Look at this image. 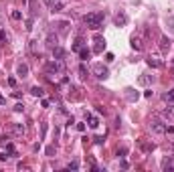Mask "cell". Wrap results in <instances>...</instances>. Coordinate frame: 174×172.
<instances>
[{
    "instance_id": "cell-1",
    "label": "cell",
    "mask_w": 174,
    "mask_h": 172,
    "mask_svg": "<svg viewBox=\"0 0 174 172\" xmlns=\"http://www.w3.org/2000/svg\"><path fill=\"white\" fill-rule=\"evenodd\" d=\"M103 18H105V14L103 12H87L83 16V22H85L87 28H91V31H99L103 27Z\"/></svg>"
},
{
    "instance_id": "cell-2",
    "label": "cell",
    "mask_w": 174,
    "mask_h": 172,
    "mask_svg": "<svg viewBox=\"0 0 174 172\" xmlns=\"http://www.w3.org/2000/svg\"><path fill=\"white\" fill-rule=\"evenodd\" d=\"M45 73H47L49 77H53V75H63V73H65V63L61 59L49 61L47 65H45Z\"/></svg>"
},
{
    "instance_id": "cell-3",
    "label": "cell",
    "mask_w": 174,
    "mask_h": 172,
    "mask_svg": "<svg viewBox=\"0 0 174 172\" xmlns=\"http://www.w3.org/2000/svg\"><path fill=\"white\" fill-rule=\"evenodd\" d=\"M91 73H93L97 79H107V77H109V69H107L103 63H95V65L91 67Z\"/></svg>"
},
{
    "instance_id": "cell-4",
    "label": "cell",
    "mask_w": 174,
    "mask_h": 172,
    "mask_svg": "<svg viewBox=\"0 0 174 172\" xmlns=\"http://www.w3.org/2000/svg\"><path fill=\"white\" fill-rule=\"evenodd\" d=\"M45 4H47L49 10H53V12L65 10V0H45Z\"/></svg>"
},
{
    "instance_id": "cell-5",
    "label": "cell",
    "mask_w": 174,
    "mask_h": 172,
    "mask_svg": "<svg viewBox=\"0 0 174 172\" xmlns=\"http://www.w3.org/2000/svg\"><path fill=\"white\" fill-rule=\"evenodd\" d=\"M93 43H95L93 53H103V49H105V39H103L101 34H95V37H93Z\"/></svg>"
},
{
    "instance_id": "cell-6",
    "label": "cell",
    "mask_w": 174,
    "mask_h": 172,
    "mask_svg": "<svg viewBox=\"0 0 174 172\" xmlns=\"http://www.w3.org/2000/svg\"><path fill=\"white\" fill-rule=\"evenodd\" d=\"M150 128H152L154 134H164L166 132V126H164L162 119H152V122H150Z\"/></svg>"
},
{
    "instance_id": "cell-7",
    "label": "cell",
    "mask_w": 174,
    "mask_h": 172,
    "mask_svg": "<svg viewBox=\"0 0 174 172\" xmlns=\"http://www.w3.org/2000/svg\"><path fill=\"white\" fill-rule=\"evenodd\" d=\"M53 57H55V59H61V61H63L65 57H67V51H65L63 47L57 45V47H53Z\"/></svg>"
},
{
    "instance_id": "cell-8",
    "label": "cell",
    "mask_w": 174,
    "mask_h": 172,
    "mask_svg": "<svg viewBox=\"0 0 174 172\" xmlns=\"http://www.w3.org/2000/svg\"><path fill=\"white\" fill-rule=\"evenodd\" d=\"M126 97H127V101H138L140 93L136 91L134 87H126Z\"/></svg>"
},
{
    "instance_id": "cell-9",
    "label": "cell",
    "mask_w": 174,
    "mask_h": 172,
    "mask_svg": "<svg viewBox=\"0 0 174 172\" xmlns=\"http://www.w3.org/2000/svg\"><path fill=\"white\" fill-rule=\"evenodd\" d=\"M162 170L164 172H174V164H172V156L162 160Z\"/></svg>"
},
{
    "instance_id": "cell-10",
    "label": "cell",
    "mask_w": 174,
    "mask_h": 172,
    "mask_svg": "<svg viewBox=\"0 0 174 172\" xmlns=\"http://www.w3.org/2000/svg\"><path fill=\"white\" fill-rule=\"evenodd\" d=\"M162 118L168 122H174V105H168L166 109H162Z\"/></svg>"
},
{
    "instance_id": "cell-11",
    "label": "cell",
    "mask_w": 174,
    "mask_h": 172,
    "mask_svg": "<svg viewBox=\"0 0 174 172\" xmlns=\"http://www.w3.org/2000/svg\"><path fill=\"white\" fill-rule=\"evenodd\" d=\"M146 63H148V67H152V69H160V67H162V61L156 59V57H152V55L146 59Z\"/></svg>"
},
{
    "instance_id": "cell-12",
    "label": "cell",
    "mask_w": 174,
    "mask_h": 172,
    "mask_svg": "<svg viewBox=\"0 0 174 172\" xmlns=\"http://www.w3.org/2000/svg\"><path fill=\"white\" fill-rule=\"evenodd\" d=\"M57 28H59L61 37H65V34L69 33V22H67V20H61V22H57Z\"/></svg>"
},
{
    "instance_id": "cell-13",
    "label": "cell",
    "mask_w": 174,
    "mask_h": 172,
    "mask_svg": "<svg viewBox=\"0 0 174 172\" xmlns=\"http://www.w3.org/2000/svg\"><path fill=\"white\" fill-rule=\"evenodd\" d=\"M114 22H115V24H118V27H124V24H126V22H127V16H126V14H124V12H118V14H115V16H114Z\"/></svg>"
},
{
    "instance_id": "cell-14",
    "label": "cell",
    "mask_w": 174,
    "mask_h": 172,
    "mask_svg": "<svg viewBox=\"0 0 174 172\" xmlns=\"http://www.w3.org/2000/svg\"><path fill=\"white\" fill-rule=\"evenodd\" d=\"M160 51L162 53H168V51H170V39H168V37H162L160 39Z\"/></svg>"
},
{
    "instance_id": "cell-15",
    "label": "cell",
    "mask_w": 174,
    "mask_h": 172,
    "mask_svg": "<svg viewBox=\"0 0 174 172\" xmlns=\"http://www.w3.org/2000/svg\"><path fill=\"white\" fill-rule=\"evenodd\" d=\"M85 119L89 122V128H93V130L99 126V119L95 118V115H91V113H85Z\"/></svg>"
},
{
    "instance_id": "cell-16",
    "label": "cell",
    "mask_w": 174,
    "mask_h": 172,
    "mask_svg": "<svg viewBox=\"0 0 174 172\" xmlns=\"http://www.w3.org/2000/svg\"><path fill=\"white\" fill-rule=\"evenodd\" d=\"M16 75H18V77H27L28 75V67L24 65V63H20V65L16 67Z\"/></svg>"
},
{
    "instance_id": "cell-17",
    "label": "cell",
    "mask_w": 174,
    "mask_h": 172,
    "mask_svg": "<svg viewBox=\"0 0 174 172\" xmlns=\"http://www.w3.org/2000/svg\"><path fill=\"white\" fill-rule=\"evenodd\" d=\"M12 134L14 136H24V126L22 124H12Z\"/></svg>"
},
{
    "instance_id": "cell-18",
    "label": "cell",
    "mask_w": 174,
    "mask_h": 172,
    "mask_svg": "<svg viewBox=\"0 0 174 172\" xmlns=\"http://www.w3.org/2000/svg\"><path fill=\"white\" fill-rule=\"evenodd\" d=\"M79 57H81V61H89V59H91V51L81 47V49H79Z\"/></svg>"
},
{
    "instance_id": "cell-19",
    "label": "cell",
    "mask_w": 174,
    "mask_h": 172,
    "mask_svg": "<svg viewBox=\"0 0 174 172\" xmlns=\"http://www.w3.org/2000/svg\"><path fill=\"white\" fill-rule=\"evenodd\" d=\"M132 49H136V51H142V39L140 37H132Z\"/></svg>"
},
{
    "instance_id": "cell-20",
    "label": "cell",
    "mask_w": 174,
    "mask_h": 172,
    "mask_svg": "<svg viewBox=\"0 0 174 172\" xmlns=\"http://www.w3.org/2000/svg\"><path fill=\"white\" fill-rule=\"evenodd\" d=\"M31 93H33L34 97H43V95H45V91H43V87H39V85L31 87Z\"/></svg>"
},
{
    "instance_id": "cell-21",
    "label": "cell",
    "mask_w": 174,
    "mask_h": 172,
    "mask_svg": "<svg viewBox=\"0 0 174 172\" xmlns=\"http://www.w3.org/2000/svg\"><path fill=\"white\" fill-rule=\"evenodd\" d=\"M164 101H168V103H172V101H174V89H170V91L164 93Z\"/></svg>"
},
{
    "instance_id": "cell-22",
    "label": "cell",
    "mask_w": 174,
    "mask_h": 172,
    "mask_svg": "<svg viewBox=\"0 0 174 172\" xmlns=\"http://www.w3.org/2000/svg\"><path fill=\"white\" fill-rule=\"evenodd\" d=\"M150 77H148V75H140V77H138V83H140V85H148V83H150Z\"/></svg>"
},
{
    "instance_id": "cell-23",
    "label": "cell",
    "mask_w": 174,
    "mask_h": 172,
    "mask_svg": "<svg viewBox=\"0 0 174 172\" xmlns=\"http://www.w3.org/2000/svg\"><path fill=\"white\" fill-rule=\"evenodd\" d=\"M77 168H79V160H73L67 164V170H77Z\"/></svg>"
},
{
    "instance_id": "cell-24",
    "label": "cell",
    "mask_w": 174,
    "mask_h": 172,
    "mask_svg": "<svg viewBox=\"0 0 174 172\" xmlns=\"http://www.w3.org/2000/svg\"><path fill=\"white\" fill-rule=\"evenodd\" d=\"M81 47H83V41H81V39H77V41L73 43V47H71V51H79Z\"/></svg>"
},
{
    "instance_id": "cell-25",
    "label": "cell",
    "mask_w": 174,
    "mask_h": 172,
    "mask_svg": "<svg viewBox=\"0 0 174 172\" xmlns=\"http://www.w3.org/2000/svg\"><path fill=\"white\" fill-rule=\"evenodd\" d=\"M6 152L10 154V156H16V150H14V144H10V142H8V144H6Z\"/></svg>"
},
{
    "instance_id": "cell-26",
    "label": "cell",
    "mask_w": 174,
    "mask_h": 172,
    "mask_svg": "<svg viewBox=\"0 0 174 172\" xmlns=\"http://www.w3.org/2000/svg\"><path fill=\"white\" fill-rule=\"evenodd\" d=\"M8 142H10V136H8V134H4V136H0V146H6Z\"/></svg>"
},
{
    "instance_id": "cell-27",
    "label": "cell",
    "mask_w": 174,
    "mask_h": 172,
    "mask_svg": "<svg viewBox=\"0 0 174 172\" xmlns=\"http://www.w3.org/2000/svg\"><path fill=\"white\" fill-rule=\"evenodd\" d=\"M142 150H146V152H152V150H154V144H144V142H142Z\"/></svg>"
},
{
    "instance_id": "cell-28",
    "label": "cell",
    "mask_w": 174,
    "mask_h": 172,
    "mask_svg": "<svg viewBox=\"0 0 174 172\" xmlns=\"http://www.w3.org/2000/svg\"><path fill=\"white\" fill-rule=\"evenodd\" d=\"M10 16H12V20H20V18H22V12H20V10H14Z\"/></svg>"
},
{
    "instance_id": "cell-29",
    "label": "cell",
    "mask_w": 174,
    "mask_h": 172,
    "mask_svg": "<svg viewBox=\"0 0 174 172\" xmlns=\"http://www.w3.org/2000/svg\"><path fill=\"white\" fill-rule=\"evenodd\" d=\"M95 144H97V146H101V144H103V142H105V136H95Z\"/></svg>"
},
{
    "instance_id": "cell-30",
    "label": "cell",
    "mask_w": 174,
    "mask_h": 172,
    "mask_svg": "<svg viewBox=\"0 0 174 172\" xmlns=\"http://www.w3.org/2000/svg\"><path fill=\"white\" fill-rule=\"evenodd\" d=\"M164 134H168V136H170V138L174 140V126H168V128H166V132H164Z\"/></svg>"
},
{
    "instance_id": "cell-31",
    "label": "cell",
    "mask_w": 174,
    "mask_h": 172,
    "mask_svg": "<svg viewBox=\"0 0 174 172\" xmlns=\"http://www.w3.org/2000/svg\"><path fill=\"white\" fill-rule=\"evenodd\" d=\"M14 112H24V105H22V103H16V105H14Z\"/></svg>"
},
{
    "instance_id": "cell-32",
    "label": "cell",
    "mask_w": 174,
    "mask_h": 172,
    "mask_svg": "<svg viewBox=\"0 0 174 172\" xmlns=\"http://www.w3.org/2000/svg\"><path fill=\"white\" fill-rule=\"evenodd\" d=\"M126 154H127V148H121V150H118V156H120V158H124Z\"/></svg>"
},
{
    "instance_id": "cell-33",
    "label": "cell",
    "mask_w": 174,
    "mask_h": 172,
    "mask_svg": "<svg viewBox=\"0 0 174 172\" xmlns=\"http://www.w3.org/2000/svg\"><path fill=\"white\" fill-rule=\"evenodd\" d=\"M114 59H115V57H114V53H105V61H107V63H111Z\"/></svg>"
},
{
    "instance_id": "cell-34",
    "label": "cell",
    "mask_w": 174,
    "mask_h": 172,
    "mask_svg": "<svg viewBox=\"0 0 174 172\" xmlns=\"http://www.w3.org/2000/svg\"><path fill=\"white\" fill-rule=\"evenodd\" d=\"M79 73H81V77H87V69H85V65H81V67H79Z\"/></svg>"
},
{
    "instance_id": "cell-35",
    "label": "cell",
    "mask_w": 174,
    "mask_h": 172,
    "mask_svg": "<svg viewBox=\"0 0 174 172\" xmlns=\"http://www.w3.org/2000/svg\"><path fill=\"white\" fill-rule=\"evenodd\" d=\"M166 22H168V24H170V31H172V33H174V16H170V18H168Z\"/></svg>"
},
{
    "instance_id": "cell-36",
    "label": "cell",
    "mask_w": 174,
    "mask_h": 172,
    "mask_svg": "<svg viewBox=\"0 0 174 172\" xmlns=\"http://www.w3.org/2000/svg\"><path fill=\"white\" fill-rule=\"evenodd\" d=\"M4 41H8V37H6L4 31H0V43H4Z\"/></svg>"
},
{
    "instance_id": "cell-37",
    "label": "cell",
    "mask_w": 174,
    "mask_h": 172,
    "mask_svg": "<svg viewBox=\"0 0 174 172\" xmlns=\"http://www.w3.org/2000/svg\"><path fill=\"white\" fill-rule=\"evenodd\" d=\"M55 154V146H49L47 148V156H53Z\"/></svg>"
},
{
    "instance_id": "cell-38",
    "label": "cell",
    "mask_w": 174,
    "mask_h": 172,
    "mask_svg": "<svg viewBox=\"0 0 174 172\" xmlns=\"http://www.w3.org/2000/svg\"><path fill=\"white\" fill-rule=\"evenodd\" d=\"M27 31H33V18L27 20Z\"/></svg>"
},
{
    "instance_id": "cell-39",
    "label": "cell",
    "mask_w": 174,
    "mask_h": 172,
    "mask_svg": "<svg viewBox=\"0 0 174 172\" xmlns=\"http://www.w3.org/2000/svg\"><path fill=\"white\" fill-rule=\"evenodd\" d=\"M77 130H79V132H85V124H77Z\"/></svg>"
},
{
    "instance_id": "cell-40",
    "label": "cell",
    "mask_w": 174,
    "mask_h": 172,
    "mask_svg": "<svg viewBox=\"0 0 174 172\" xmlns=\"http://www.w3.org/2000/svg\"><path fill=\"white\" fill-rule=\"evenodd\" d=\"M8 85L14 87V85H16V79H14V77H10V79H8Z\"/></svg>"
},
{
    "instance_id": "cell-41",
    "label": "cell",
    "mask_w": 174,
    "mask_h": 172,
    "mask_svg": "<svg viewBox=\"0 0 174 172\" xmlns=\"http://www.w3.org/2000/svg\"><path fill=\"white\" fill-rule=\"evenodd\" d=\"M6 158H8L6 154H4V152H0V162H4V160H6Z\"/></svg>"
},
{
    "instance_id": "cell-42",
    "label": "cell",
    "mask_w": 174,
    "mask_h": 172,
    "mask_svg": "<svg viewBox=\"0 0 174 172\" xmlns=\"http://www.w3.org/2000/svg\"><path fill=\"white\" fill-rule=\"evenodd\" d=\"M4 103H6V97H2V95H0V105H4Z\"/></svg>"
}]
</instances>
